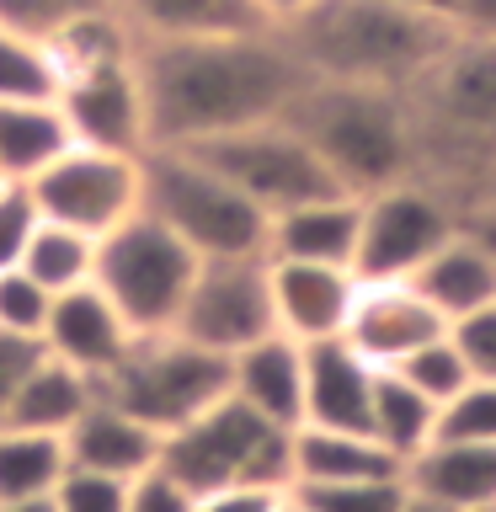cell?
Masks as SVG:
<instances>
[{
	"instance_id": "9a60e30c",
	"label": "cell",
	"mask_w": 496,
	"mask_h": 512,
	"mask_svg": "<svg viewBox=\"0 0 496 512\" xmlns=\"http://www.w3.org/2000/svg\"><path fill=\"white\" fill-rule=\"evenodd\" d=\"M272 320L294 342H326L347 331L352 299H358V272L331 262H299V256H267Z\"/></svg>"
},
{
	"instance_id": "cb8c5ba5",
	"label": "cell",
	"mask_w": 496,
	"mask_h": 512,
	"mask_svg": "<svg viewBox=\"0 0 496 512\" xmlns=\"http://www.w3.org/2000/svg\"><path fill=\"white\" fill-rule=\"evenodd\" d=\"M128 27L139 43H166V38H214V32H251L272 27L251 0H118Z\"/></svg>"
},
{
	"instance_id": "e0dca14e",
	"label": "cell",
	"mask_w": 496,
	"mask_h": 512,
	"mask_svg": "<svg viewBox=\"0 0 496 512\" xmlns=\"http://www.w3.org/2000/svg\"><path fill=\"white\" fill-rule=\"evenodd\" d=\"M374 384H379V363H368L347 336L310 342V347H304V422L368 432Z\"/></svg>"
},
{
	"instance_id": "8d00e7d4",
	"label": "cell",
	"mask_w": 496,
	"mask_h": 512,
	"mask_svg": "<svg viewBox=\"0 0 496 512\" xmlns=\"http://www.w3.org/2000/svg\"><path fill=\"white\" fill-rule=\"evenodd\" d=\"M38 224H43V214H38L32 187L27 182H6V176H0V267L22 262V251H27V240H32Z\"/></svg>"
},
{
	"instance_id": "7a4b0ae2",
	"label": "cell",
	"mask_w": 496,
	"mask_h": 512,
	"mask_svg": "<svg viewBox=\"0 0 496 512\" xmlns=\"http://www.w3.org/2000/svg\"><path fill=\"white\" fill-rule=\"evenodd\" d=\"M454 32L459 22L422 16L400 0H310L294 22H283V38L310 80L384 91H411Z\"/></svg>"
},
{
	"instance_id": "ab89813d",
	"label": "cell",
	"mask_w": 496,
	"mask_h": 512,
	"mask_svg": "<svg viewBox=\"0 0 496 512\" xmlns=\"http://www.w3.org/2000/svg\"><path fill=\"white\" fill-rule=\"evenodd\" d=\"M43 358V336H16L0 326V416H6L16 384L32 374V363Z\"/></svg>"
},
{
	"instance_id": "ffe728a7",
	"label": "cell",
	"mask_w": 496,
	"mask_h": 512,
	"mask_svg": "<svg viewBox=\"0 0 496 512\" xmlns=\"http://www.w3.org/2000/svg\"><path fill=\"white\" fill-rule=\"evenodd\" d=\"M64 443H70V464H86V470H102V475H123V480L155 470L160 454H166V432L150 427L134 411L112 406L102 395H91V406L64 432Z\"/></svg>"
},
{
	"instance_id": "30bf717a",
	"label": "cell",
	"mask_w": 496,
	"mask_h": 512,
	"mask_svg": "<svg viewBox=\"0 0 496 512\" xmlns=\"http://www.w3.org/2000/svg\"><path fill=\"white\" fill-rule=\"evenodd\" d=\"M192 150H203L214 160L267 219L283 214V208H294V203L326 198V192H347L294 118H267V123L235 128V134L203 139V144H192Z\"/></svg>"
},
{
	"instance_id": "836d02e7",
	"label": "cell",
	"mask_w": 496,
	"mask_h": 512,
	"mask_svg": "<svg viewBox=\"0 0 496 512\" xmlns=\"http://www.w3.org/2000/svg\"><path fill=\"white\" fill-rule=\"evenodd\" d=\"M54 507L59 512H128V480L70 464L54 486Z\"/></svg>"
},
{
	"instance_id": "ac0fdd59",
	"label": "cell",
	"mask_w": 496,
	"mask_h": 512,
	"mask_svg": "<svg viewBox=\"0 0 496 512\" xmlns=\"http://www.w3.org/2000/svg\"><path fill=\"white\" fill-rule=\"evenodd\" d=\"M358 230H363V198L358 192H326V198L294 203V208H283V214L267 219V256L352 267L358 262Z\"/></svg>"
},
{
	"instance_id": "f6af8a7d",
	"label": "cell",
	"mask_w": 496,
	"mask_h": 512,
	"mask_svg": "<svg viewBox=\"0 0 496 512\" xmlns=\"http://www.w3.org/2000/svg\"><path fill=\"white\" fill-rule=\"evenodd\" d=\"M251 6L262 11L272 27H283V22H294V16H299L304 6H310V0H251Z\"/></svg>"
},
{
	"instance_id": "1f68e13d",
	"label": "cell",
	"mask_w": 496,
	"mask_h": 512,
	"mask_svg": "<svg viewBox=\"0 0 496 512\" xmlns=\"http://www.w3.org/2000/svg\"><path fill=\"white\" fill-rule=\"evenodd\" d=\"M299 491L315 512H395L406 496V475L384 480H342V486H288Z\"/></svg>"
},
{
	"instance_id": "f35d334b",
	"label": "cell",
	"mask_w": 496,
	"mask_h": 512,
	"mask_svg": "<svg viewBox=\"0 0 496 512\" xmlns=\"http://www.w3.org/2000/svg\"><path fill=\"white\" fill-rule=\"evenodd\" d=\"M448 336H454V347L464 352V363H470V379H496V304L454 320Z\"/></svg>"
},
{
	"instance_id": "7402d4cb",
	"label": "cell",
	"mask_w": 496,
	"mask_h": 512,
	"mask_svg": "<svg viewBox=\"0 0 496 512\" xmlns=\"http://www.w3.org/2000/svg\"><path fill=\"white\" fill-rule=\"evenodd\" d=\"M406 475L400 459L374 432L358 427H294V486H342V480H384Z\"/></svg>"
},
{
	"instance_id": "f546056e",
	"label": "cell",
	"mask_w": 496,
	"mask_h": 512,
	"mask_svg": "<svg viewBox=\"0 0 496 512\" xmlns=\"http://www.w3.org/2000/svg\"><path fill=\"white\" fill-rule=\"evenodd\" d=\"M64 70L43 38L0 27V102H54Z\"/></svg>"
},
{
	"instance_id": "7c38bea8",
	"label": "cell",
	"mask_w": 496,
	"mask_h": 512,
	"mask_svg": "<svg viewBox=\"0 0 496 512\" xmlns=\"http://www.w3.org/2000/svg\"><path fill=\"white\" fill-rule=\"evenodd\" d=\"M171 331H182L198 347L224 352V358L251 347L256 336L278 331V320H272V288H267V251L203 256Z\"/></svg>"
},
{
	"instance_id": "d590c367",
	"label": "cell",
	"mask_w": 496,
	"mask_h": 512,
	"mask_svg": "<svg viewBox=\"0 0 496 512\" xmlns=\"http://www.w3.org/2000/svg\"><path fill=\"white\" fill-rule=\"evenodd\" d=\"M438 438L496 443V379H470V390L448 400L438 416Z\"/></svg>"
},
{
	"instance_id": "44dd1931",
	"label": "cell",
	"mask_w": 496,
	"mask_h": 512,
	"mask_svg": "<svg viewBox=\"0 0 496 512\" xmlns=\"http://www.w3.org/2000/svg\"><path fill=\"white\" fill-rule=\"evenodd\" d=\"M411 283L422 288V294L432 299V310L454 326V320L496 304V251L459 224V235H448L443 246L416 267Z\"/></svg>"
},
{
	"instance_id": "f1b7e54d",
	"label": "cell",
	"mask_w": 496,
	"mask_h": 512,
	"mask_svg": "<svg viewBox=\"0 0 496 512\" xmlns=\"http://www.w3.org/2000/svg\"><path fill=\"white\" fill-rule=\"evenodd\" d=\"M16 267L32 272L48 294H64V288H75V283H91V272H96V235H80V230H70V224L43 219L38 230H32V240H27V251H22V262H16Z\"/></svg>"
},
{
	"instance_id": "60d3db41",
	"label": "cell",
	"mask_w": 496,
	"mask_h": 512,
	"mask_svg": "<svg viewBox=\"0 0 496 512\" xmlns=\"http://www.w3.org/2000/svg\"><path fill=\"white\" fill-rule=\"evenodd\" d=\"M283 491L272 486H251V480H235V486H214L198 496V507L192 512H278Z\"/></svg>"
},
{
	"instance_id": "7dc6e473",
	"label": "cell",
	"mask_w": 496,
	"mask_h": 512,
	"mask_svg": "<svg viewBox=\"0 0 496 512\" xmlns=\"http://www.w3.org/2000/svg\"><path fill=\"white\" fill-rule=\"evenodd\" d=\"M395 512H448L443 502H432V496H422V491H411L406 486V496H400V507Z\"/></svg>"
},
{
	"instance_id": "d6986e66",
	"label": "cell",
	"mask_w": 496,
	"mask_h": 512,
	"mask_svg": "<svg viewBox=\"0 0 496 512\" xmlns=\"http://www.w3.org/2000/svg\"><path fill=\"white\" fill-rule=\"evenodd\" d=\"M230 395L246 400L272 427H299L304 422V342L267 331L251 347L230 352Z\"/></svg>"
},
{
	"instance_id": "277c9868",
	"label": "cell",
	"mask_w": 496,
	"mask_h": 512,
	"mask_svg": "<svg viewBox=\"0 0 496 512\" xmlns=\"http://www.w3.org/2000/svg\"><path fill=\"white\" fill-rule=\"evenodd\" d=\"M347 192H379L416 176V118L406 91L310 80L288 112Z\"/></svg>"
},
{
	"instance_id": "e575fe53",
	"label": "cell",
	"mask_w": 496,
	"mask_h": 512,
	"mask_svg": "<svg viewBox=\"0 0 496 512\" xmlns=\"http://www.w3.org/2000/svg\"><path fill=\"white\" fill-rule=\"evenodd\" d=\"M48 304L54 294L32 278L22 267H0V326L16 331V336H43V320H48Z\"/></svg>"
},
{
	"instance_id": "2e32d148",
	"label": "cell",
	"mask_w": 496,
	"mask_h": 512,
	"mask_svg": "<svg viewBox=\"0 0 496 512\" xmlns=\"http://www.w3.org/2000/svg\"><path fill=\"white\" fill-rule=\"evenodd\" d=\"M134 336L139 331L128 326L123 310L96 283H75V288H64V294H54L48 320H43V347L54 352V358H64L70 368H80L91 384L123 358Z\"/></svg>"
},
{
	"instance_id": "3957f363",
	"label": "cell",
	"mask_w": 496,
	"mask_h": 512,
	"mask_svg": "<svg viewBox=\"0 0 496 512\" xmlns=\"http://www.w3.org/2000/svg\"><path fill=\"white\" fill-rule=\"evenodd\" d=\"M406 102L416 118V171L470 203L480 166L496 155V32L459 27Z\"/></svg>"
},
{
	"instance_id": "8fae6325",
	"label": "cell",
	"mask_w": 496,
	"mask_h": 512,
	"mask_svg": "<svg viewBox=\"0 0 496 512\" xmlns=\"http://www.w3.org/2000/svg\"><path fill=\"white\" fill-rule=\"evenodd\" d=\"M27 187H32V198H38L43 219L70 224V230L102 240L107 230H118L123 219H134L144 208V155L70 144V150L48 160Z\"/></svg>"
},
{
	"instance_id": "4316f807",
	"label": "cell",
	"mask_w": 496,
	"mask_h": 512,
	"mask_svg": "<svg viewBox=\"0 0 496 512\" xmlns=\"http://www.w3.org/2000/svg\"><path fill=\"white\" fill-rule=\"evenodd\" d=\"M438 406L416 390V384H406L395 374V368H379V384H374V406H368V432L390 448V454L400 459V470L422 454V448L438 438Z\"/></svg>"
},
{
	"instance_id": "681fc988",
	"label": "cell",
	"mask_w": 496,
	"mask_h": 512,
	"mask_svg": "<svg viewBox=\"0 0 496 512\" xmlns=\"http://www.w3.org/2000/svg\"><path fill=\"white\" fill-rule=\"evenodd\" d=\"M278 512H315L310 502H304L299 491H283V502H278Z\"/></svg>"
},
{
	"instance_id": "5b68a950",
	"label": "cell",
	"mask_w": 496,
	"mask_h": 512,
	"mask_svg": "<svg viewBox=\"0 0 496 512\" xmlns=\"http://www.w3.org/2000/svg\"><path fill=\"white\" fill-rule=\"evenodd\" d=\"M144 214L176 230L198 256L267 251V214L192 144L144 150Z\"/></svg>"
},
{
	"instance_id": "ee69618b",
	"label": "cell",
	"mask_w": 496,
	"mask_h": 512,
	"mask_svg": "<svg viewBox=\"0 0 496 512\" xmlns=\"http://www.w3.org/2000/svg\"><path fill=\"white\" fill-rule=\"evenodd\" d=\"M470 203H480V208H496V155L480 166V176H475V187H470ZM464 203V208H470Z\"/></svg>"
},
{
	"instance_id": "d4e9b609",
	"label": "cell",
	"mask_w": 496,
	"mask_h": 512,
	"mask_svg": "<svg viewBox=\"0 0 496 512\" xmlns=\"http://www.w3.org/2000/svg\"><path fill=\"white\" fill-rule=\"evenodd\" d=\"M91 395H96V384L43 347V358L32 363V374L22 384H16V395H11V406L0 422L32 427V432H59L64 438V432L80 422V411L91 406Z\"/></svg>"
},
{
	"instance_id": "603a6c76",
	"label": "cell",
	"mask_w": 496,
	"mask_h": 512,
	"mask_svg": "<svg viewBox=\"0 0 496 512\" xmlns=\"http://www.w3.org/2000/svg\"><path fill=\"white\" fill-rule=\"evenodd\" d=\"M406 486L443 502L448 512L496 502V443L480 438H432L406 464Z\"/></svg>"
},
{
	"instance_id": "484cf974",
	"label": "cell",
	"mask_w": 496,
	"mask_h": 512,
	"mask_svg": "<svg viewBox=\"0 0 496 512\" xmlns=\"http://www.w3.org/2000/svg\"><path fill=\"white\" fill-rule=\"evenodd\" d=\"M59 102H0V176L6 182H32L48 160L70 150Z\"/></svg>"
},
{
	"instance_id": "9c48e42d",
	"label": "cell",
	"mask_w": 496,
	"mask_h": 512,
	"mask_svg": "<svg viewBox=\"0 0 496 512\" xmlns=\"http://www.w3.org/2000/svg\"><path fill=\"white\" fill-rule=\"evenodd\" d=\"M464 198L432 176H400V182L363 192V230H358V278H416V267L459 235Z\"/></svg>"
},
{
	"instance_id": "83f0119b",
	"label": "cell",
	"mask_w": 496,
	"mask_h": 512,
	"mask_svg": "<svg viewBox=\"0 0 496 512\" xmlns=\"http://www.w3.org/2000/svg\"><path fill=\"white\" fill-rule=\"evenodd\" d=\"M64 470H70V443L59 432H32V427L0 422V502L54 496Z\"/></svg>"
},
{
	"instance_id": "f907efd6",
	"label": "cell",
	"mask_w": 496,
	"mask_h": 512,
	"mask_svg": "<svg viewBox=\"0 0 496 512\" xmlns=\"http://www.w3.org/2000/svg\"><path fill=\"white\" fill-rule=\"evenodd\" d=\"M459 512H496V502H475V507H459Z\"/></svg>"
},
{
	"instance_id": "8992f818",
	"label": "cell",
	"mask_w": 496,
	"mask_h": 512,
	"mask_svg": "<svg viewBox=\"0 0 496 512\" xmlns=\"http://www.w3.org/2000/svg\"><path fill=\"white\" fill-rule=\"evenodd\" d=\"M96 395L160 432H176L230 395V358L187 342L182 331H139L123 358L96 379Z\"/></svg>"
},
{
	"instance_id": "5bb4252c",
	"label": "cell",
	"mask_w": 496,
	"mask_h": 512,
	"mask_svg": "<svg viewBox=\"0 0 496 512\" xmlns=\"http://www.w3.org/2000/svg\"><path fill=\"white\" fill-rule=\"evenodd\" d=\"M443 331H448V320L432 310V299L411 278H358V299H352L342 336L368 363L395 368L406 352H416Z\"/></svg>"
},
{
	"instance_id": "4fadbf2b",
	"label": "cell",
	"mask_w": 496,
	"mask_h": 512,
	"mask_svg": "<svg viewBox=\"0 0 496 512\" xmlns=\"http://www.w3.org/2000/svg\"><path fill=\"white\" fill-rule=\"evenodd\" d=\"M54 102L75 144H96V150H118V155L150 150V102H144L139 54L70 70Z\"/></svg>"
},
{
	"instance_id": "ba28073f",
	"label": "cell",
	"mask_w": 496,
	"mask_h": 512,
	"mask_svg": "<svg viewBox=\"0 0 496 512\" xmlns=\"http://www.w3.org/2000/svg\"><path fill=\"white\" fill-rule=\"evenodd\" d=\"M198 262L203 256L192 251L182 235L166 230L155 214L139 208L134 219H123L118 230H107L96 240L91 283L118 304L134 331H171Z\"/></svg>"
},
{
	"instance_id": "b9f144b4",
	"label": "cell",
	"mask_w": 496,
	"mask_h": 512,
	"mask_svg": "<svg viewBox=\"0 0 496 512\" xmlns=\"http://www.w3.org/2000/svg\"><path fill=\"white\" fill-rule=\"evenodd\" d=\"M454 11H459V27L496 32V0H454Z\"/></svg>"
},
{
	"instance_id": "4dcf8cb0",
	"label": "cell",
	"mask_w": 496,
	"mask_h": 512,
	"mask_svg": "<svg viewBox=\"0 0 496 512\" xmlns=\"http://www.w3.org/2000/svg\"><path fill=\"white\" fill-rule=\"evenodd\" d=\"M395 374L406 379V384H416L432 406H448L454 395H464L470 390V363H464V352L454 347V336H432V342H422L416 352H406V358L395 363Z\"/></svg>"
},
{
	"instance_id": "7bdbcfd3",
	"label": "cell",
	"mask_w": 496,
	"mask_h": 512,
	"mask_svg": "<svg viewBox=\"0 0 496 512\" xmlns=\"http://www.w3.org/2000/svg\"><path fill=\"white\" fill-rule=\"evenodd\" d=\"M464 230H470L475 240H486V246L496 251V208H480V203H470V208H464Z\"/></svg>"
},
{
	"instance_id": "c3c4849f",
	"label": "cell",
	"mask_w": 496,
	"mask_h": 512,
	"mask_svg": "<svg viewBox=\"0 0 496 512\" xmlns=\"http://www.w3.org/2000/svg\"><path fill=\"white\" fill-rule=\"evenodd\" d=\"M0 512H59L54 496H27V502H0Z\"/></svg>"
},
{
	"instance_id": "bcb514c9",
	"label": "cell",
	"mask_w": 496,
	"mask_h": 512,
	"mask_svg": "<svg viewBox=\"0 0 496 512\" xmlns=\"http://www.w3.org/2000/svg\"><path fill=\"white\" fill-rule=\"evenodd\" d=\"M400 6H411V11H422V16H443V22H459L454 0H400Z\"/></svg>"
},
{
	"instance_id": "6da1fadb",
	"label": "cell",
	"mask_w": 496,
	"mask_h": 512,
	"mask_svg": "<svg viewBox=\"0 0 496 512\" xmlns=\"http://www.w3.org/2000/svg\"><path fill=\"white\" fill-rule=\"evenodd\" d=\"M139 75L150 102V144H203L288 118L310 86V70L288 48L283 27L139 43Z\"/></svg>"
},
{
	"instance_id": "52a82bcc",
	"label": "cell",
	"mask_w": 496,
	"mask_h": 512,
	"mask_svg": "<svg viewBox=\"0 0 496 512\" xmlns=\"http://www.w3.org/2000/svg\"><path fill=\"white\" fill-rule=\"evenodd\" d=\"M160 464L198 496L214 486H235V480L288 491L294 486V427H272L246 400L224 395L187 427L166 432Z\"/></svg>"
},
{
	"instance_id": "d6a6232c",
	"label": "cell",
	"mask_w": 496,
	"mask_h": 512,
	"mask_svg": "<svg viewBox=\"0 0 496 512\" xmlns=\"http://www.w3.org/2000/svg\"><path fill=\"white\" fill-rule=\"evenodd\" d=\"M102 6H112V0H0V27L54 43L64 27H75L80 16H91Z\"/></svg>"
},
{
	"instance_id": "74e56055",
	"label": "cell",
	"mask_w": 496,
	"mask_h": 512,
	"mask_svg": "<svg viewBox=\"0 0 496 512\" xmlns=\"http://www.w3.org/2000/svg\"><path fill=\"white\" fill-rule=\"evenodd\" d=\"M192 507H198V491L187 480H176L166 464L128 480V512H192Z\"/></svg>"
}]
</instances>
